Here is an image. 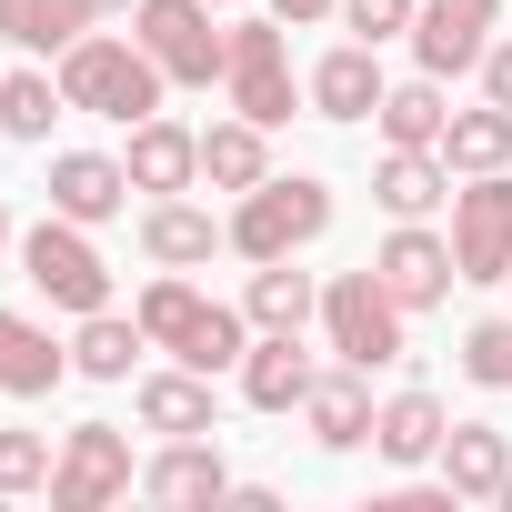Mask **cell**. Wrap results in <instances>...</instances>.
<instances>
[{"instance_id": "cell-27", "label": "cell", "mask_w": 512, "mask_h": 512, "mask_svg": "<svg viewBox=\"0 0 512 512\" xmlns=\"http://www.w3.org/2000/svg\"><path fill=\"white\" fill-rule=\"evenodd\" d=\"M442 121H452V91H442L432 71L392 81V91H382V111H372V131H382L392 151H442Z\"/></svg>"}, {"instance_id": "cell-37", "label": "cell", "mask_w": 512, "mask_h": 512, "mask_svg": "<svg viewBox=\"0 0 512 512\" xmlns=\"http://www.w3.org/2000/svg\"><path fill=\"white\" fill-rule=\"evenodd\" d=\"M0 241H11V201H0Z\"/></svg>"}, {"instance_id": "cell-1", "label": "cell", "mask_w": 512, "mask_h": 512, "mask_svg": "<svg viewBox=\"0 0 512 512\" xmlns=\"http://www.w3.org/2000/svg\"><path fill=\"white\" fill-rule=\"evenodd\" d=\"M141 332H151V352H171V362H191V372H241V352H251V312H231V302H211L191 272H151L141 282Z\"/></svg>"}, {"instance_id": "cell-6", "label": "cell", "mask_w": 512, "mask_h": 512, "mask_svg": "<svg viewBox=\"0 0 512 512\" xmlns=\"http://www.w3.org/2000/svg\"><path fill=\"white\" fill-rule=\"evenodd\" d=\"M131 41L161 61L171 91H211L221 61H231V31H221L211 0H141V11H131Z\"/></svg>"}, {"instance_id": "cell-19", "label": "cell", "mask_w": 512, "mask_h": 512, "mask_svg": "<svg viewBox=\"0 0 512 512\" xmlns=\"http://www.w3.org/2000/svg\"><path fill=\"white\" fill-rule=\"evenodd\" d=\"M131 412H141V432H161V442H181V432H221L211 372H191V362H171V372H141V382H131Z\"/></svg>"}, {"instance_id": "cell-32", "label": "cell", "mask_w": 512, "mask_h": 512, "mask_svg": "<svg viewBox=\"0 0 512 512\" xmlns=\"http://www.w3.org/2000/svg\"><path fill=\"white\" fill-rule=\"evenodd\" d=\"M462 372H472L482 392H512V322H472V332H462Z\"/></svg>"}, {"instance_id": "cell-30", "label": "cell", "mask_w": 512, "mask_h": 512, "mask_svg": "<svg viewBox=\"0 0 512 512\" xmlns=\"http://www.w3.org/2000/svg\"><path fill=\"white\" fill-rule=\"evenodd\" d=\"M442 161H452V181H472V171H512V111H502V101L452 111V121H442Z\"/></svg>"}, {"instance_id": "cell-16", "label": "cell", "mask_w": 512, "mask_h": 512, "mask_svg": "<svg viewBox=\"0 0 512 512\" xmlns=\"http://www.w3.org/2000/svg\"><path fill=\"white\" fill-rule=\"evenodd\" d=\"M312 382H322V352L302 332H251V352H241V402L251 412H302Z\"/></svg>"}, {"instance_id": "cell-8", "label": "cell", "mask_w": 512, "mask_h": 512, "mask_svg": "<svg viewBox=\"0 0 512 512\" xmlns=\"http://www.w3.org/2000/svg\"><path fill=\"white\" fill-rule=\"evenodd\" d=\"M121 492H141L131 432L121 422H71L61 432V462H51V512H111Z\"/></svg>"}, {"instance_id": "cell-13", "label": "cell", "mask_w": 512, "mask_h": 512, "mask_svg": "<svg viewBox=\"0 0 512 512\" xmlns=\"http://www.w3.org/2000/svg\"><path fill=\"white\" fill-rule=\"evenodd\" d=\"M211 251H231V221H211L191 191L141 201V262H151V272H201Z\"/></svg>"}, {"instance_id": "cell-5", "label": "cell", "mask_w": 512, "mask_h": 512, "mask_svg": "<svg viewBox=\"0 0 512 512\" xmlns=\"http://www.w3.org/2000/svg\"><path fill=\"white\" fill-rule=\"evenodd\" d=\"M21 282L51 302V312H101L111 302V262H101V241H91V221H61V211H41L31 231H21Z\"/></svg>"}, {"instance_id": "cell-33", "label": "cell", "mask_w": 512, "mask_h": 512, "mask_svg": "<svg viewBox=\"0 0 512 512\" xmlns=\"http://www.w3.org/2000/svg\"><path fill=\"white\" fill-rule=\"evenodd\" d=\"M412 21H422V0H342V31L352 41H412Z\"/></svg>"}, {"instance_id": "cell-2", "label": "cell", "mask_w": 512, "mask_h": 512, "mask_svg": "<svg viewBox=\"0 0 512 512\" xmlns=\"http://www.w3.org/2000/svg\"><path fill=\"white\" fill-rule=\"evenodd\" d=\"M51 71H61V101H71V111L121 121V131H131V121H151V111H161V91H171V81H161V61H151L131 31H81Z\"/></svg>"}, {"instance_id": "cell-22", "label": "cell", "mask_w": 512, "mask_h": 512, "mask_svg": "<svg viewBox=\"0 0 512 512\" xmlns=\"http://www.w3.org/2000/svg\"><path fill=\"white\" fill-rule=\"evenodd\" d=\"M442 482H452L462 502H502V482H512V432H502V422H452V432H442Z\"/></svg>"}, {"instance_id": "cell-39", "label": "cell", "mask_w": 512, "mask_h": 512, "mask_svg": "<svg viewBox=\"0 0 512 512\" xmlns=\"http://www.w3.org/2000/svg\"><path fill=\"white\" fill-rule=\"evenodd\" d=\"M502 512H512V482H502Z\"/></svg>"}, {"instance_id": "cell-12", "label": "cell", "mask_w": 512, "mask_h": 512, "mask_svg": "<svg viewBox=\"0 0 512 512\" xmlns=\"http://www.w3.org/2000/svg\"><path fill=\"white\" fill-rule=\"evenodd\" d=\"M492 21H502V0H422V21H412V61H422L432 81H452V71H482V51H492Z\"/></svg>"}, {"instance_id": "cell-36", "label": "cell", "mask_w": 512, "mask_h": 512, "mask_svg": "<svg viewBox=\"0 0 512 512\" xmlns=\"http://www.w3.org/2000/svg\"><path fill=\"white\" fill-rule=\"evenodd\" d=\"M91 11H141V0H91Z\"/></svg>"}, {"instance_id": "cell-28", "label": "cell", "mask_w": 512, "mask_h": 512, "mask_svg": "<svg viewBox=\"0 0 512 512\" xmlns=\"http://www.w3.org/2000/svg\"><path fill=\"white\" fill-rule=\"evenodd\" d=\"M241 312H251V332H312V322H322V282L292 272V262H251Z\"/></svg>"}, {"instance_id": "cell-11", "label": "cell", "mask_w": 512, "mask_h": 512, "mask_svg": "<svg viewBox=\"0 0 512 512\" xmlns=\"http://www.w3.org/2000/svg\"><path fill=\"white\" fill-rule=\"evenodd\" d=\"M141 502H161V512L231 502V462H221V442H211V432H181V442H161V452L141 462Z\"/></svg>"}, {"instance_id": "cell-24", "label": "cell", "mask_w": 512, "mask_h": 512, "mask_svg": "<svg viewBox=\"0 0 512 512\" xmlns=\"http://www.w3.org/2000/svg\"><path fill=\"white\" fill-rule=\"evenodd\" d=\"M141 352H151V332H141V312H81V332H71V372L81 382H131L141 372Z\"/></svg>"}, {"instance_id": "cell-14", "label": "cell", "mask_w": 512, "mask_h": 512, "mask_svg": "<svg viewBox=\"0 0 512 512\" xmlns=\"http://www.w3.org/2000/svg\"><path fill=\"white\" fill-rule=\"evenodd\" d=\"M131 191L141 201H171V191H201V131L191 121H171V111H151V121H131Z\"/></svg>"}, {"instance_id": "cell-18", "label": "cell", "mask_w": 512, "mask_h": 512, "mask_svg": "<svg viewBox=\"0 0 512 512\" xmlns=\"http://www.w3.org/2000/svg\"><path fill=\"white\" fill-rule=\"evenodd\" d=\"M302 91H312V121H372L392 81H382V51H372V41H342V51L312 61Z\"/></svg>"}, {"instance_id": "cell-35", "label": "cell", "mask_w": 512, "mask_h": 512, "mask_svg": "<svg viewBox=\"0 0 512 512\" xmlns=\"http://www.w3.org/2000/svg\"><path fill=\"white\" fill-rule=\"evenodd\" d=\"M282 31H312V21H342V0H272Z\"/></svg>"}, {"instance_id": "cell-9", "label": "cell", "mask_w": 512, "mask_h": 512, "mask_svg": "<svg viewBox=\"0 0 512 512\" xmlns=\"http://www.w3.org/2000/svg\"><path fill=\"white\" fill-rule=\"evenodd\" d=\"M452 262L462 282H512V171H472L452 191Z\"/></svg>"}, {"instance_id": "cell-38", "label": "cell", "mask_w": 512, "mask_h": 512, "mask_svg": "<svg viewBox=\"0 0 512 512\" xmlns=\"http://www.w3.org/2000/svg\"><path fill=\"white\" fill-rule=\"evenodd\" d=\"M211 11H241V0H211Z\"/></svg>"}, {"instance_id": "cell-10", "label": "cell", "mask_w": 512, "mask_h": 512, "mask_svg": "<svg viewBox=\"0 0 512 512\" xmlns=\"http://www.w3.org/2000/svg\"><path fill=\"white\" fill-rule=\"evenodd\" d=\"M372 272H382V292H392L402 312H432V302H452V282H462L452 231H432V221H392L382 251H372Z\"/></svg>"}, {"instance_id": "cell-7", "label": "cell", "mask_w": 512, "mask_h": 512, "mask_svg": "<svg viewBox=\"0 0 512 512\" xmlns=\"http://www.w3.org/2000/svg\"><path fill=\"white\" fill-rule=\"evenodd\" d=\"M221 91H231V111H241V121H262V131H282V121L312 101V91L292 81V41H282V21H231Z\"/></svg>"}, {"instance_id": "cell-17", "label": "cell", "mask_w": 512, "mask_h": 512, "mask_svg": "<svg viewBox=\"0 0 512 512\" xmlns=\"http://www.w3.org/2000/svg\"><path fill=\"white\" fill-rule=\"evenodd\" d=\"M372 372H352V362H322V382L302 392V432L322 442V452H362L372 442Z\"/></svg>"}, {"instance_id": "cell-3", "label": "cell", "mask_w": 512, "mask_h": 512, "mask_svg": "<svg viewBox=\"0 0 512 512\" xmlns=\"http://www.w3.org/2000/svg\"><path fill=\"white\" fill-rule=\"evenodd\" d=\"M322 352H332V362H352V372H392V362L412 352V312L382 292V272H372V262L322 282Z\"/></svg>"}, {"instance_id": "cell-29", "label": "cell", "mask_w": 512, "mask_h": 512, "mask_svg": "<svg viewBox=\"0 0 512 512\" xmlns=\"http://www.w3.org/2000/svg\"><path fill=\"white\" fill-rule=\"evenodd\" d=\"M61 111H71V101H61V71H41V61H21V71H0V141H21V151H41Z\"/></svg>"}, {"instance_id": "cell-31", "label": "cell", "mask_w": 512, "mask_h": 512, "mask_svg": "<svg viewBox=\"0 0 512 512\" xmlns=\"http://www.w3.org/2000/svg\"><path fill=\"white\" fill-rule=\"evenodd\" d=\"M51 462H61V442H51V432H0V502L51 492Z\"/></svg>"}, {"instance_id": "cell-34", "label": "cell", "mask_w": 512, "mask_h": 512, "mask_svg": "<svg viewBox=\"0 0 512 512\" xmlns=\"http://www.w3.org/2000/svg\"><path fill=\"white\" fill-rule=\"evenodd\" d=\"M482 101H502V111H512V41H492V51H482Z\"/></svg>"}, {"instance_id": "cell-25", "label": "cell", "mask_w": 512, "mask_h": 512, "mask_svg": "<svg viewBox=\"0 0 512 512\" xmlns=\"http://www.w3.org/2000/svg\"><path fill=\"white\" fill-rule=\"evenodd\" d=\"M201 181L231 191V201H241V191H262V181H272V131H262V121H241V111L211 121V131H201Z\"/></svg>"}, {"instance_id": "cell-21", "label": "cell", "mask_w": 512, "mask_h": 512, "mask_svg": "<svg viewBox=\"0 0 512 512\" xmlns=\"http://www.w3.org/2000/svg\"><path fill=\"white\" fill-rule=\"evenodd\" d=\"M372 201H382L392 221H432V211L452 201V161H442V151H392V141H382V161H372Z\"/></svg>"}, {"instance_id": "cell-26", "label": "cell", "mask_w": 512, "mask_h": 512, "mask_svg": "<svg viewBox=\"0 0 512 512\" xmlns=\"http://www.w3.org/2000/svg\"><path fill=\"white\" fill-rule=\"evenodd\" d=\"M91 21H101L91 0H0V41H11L21 61H61Z\"/></svg>"}, {"instance_id": "cell-15", "label": "cell", "mask_w": 512, "mask_h": 512, "mask_svg": "<svg viewBox=\"0 0 512 512\" xmlns=\"http://www.w3.org/2000/svg\"><path fill=\"white\" fill-rule=\"evenodd\" d=\"M51 211L61 221H121L131 211V161L121 151H51Z\"/></svg>"}, {"instance_id": "cell-20", "label": "cell", "mask_w": 512, "mask_h": 512, "mask_svg": "<svg viewBox=\"0 0 512 512\" xmlns=\"http://www.w3.org/2000/svg\"><path fill=\"white\" fill-rule=\"evenodd\" d=\"M442 432H452V412H442V392H422V382H402V392L372 412V452H382L392 472L442 462Z\"/></svg>"}, {"instance_id": "cell-23", "label": "cell", "mask_w": 512, "mask_h": 512, "mask_svg": "<svg viewBox=\"0 0 512 512\" xmlns=\"http://www.w3.org/2000/svg\"><path fill=\"white\" fill-rule=\"evenodd\" d=\"M71 382V352L31 322V312H0V392L11 402H41V392H61Z\"/></svg>"}, {"instance_id": "cell-4", "label": "cell", "mask_w": 512, "mask_h": 512, "mask_svg": "<svg viewBox=\"0 0 512 512\" xmlns=\"http://www.w3.org/2000/svg\"><path fill=\"white\" fill-rule=\"evenodd\" d=\"M322 231H332V181H312V171H272L262 191L231 201V251L241 262H292Z\"/></svg>"}]
</instances>
